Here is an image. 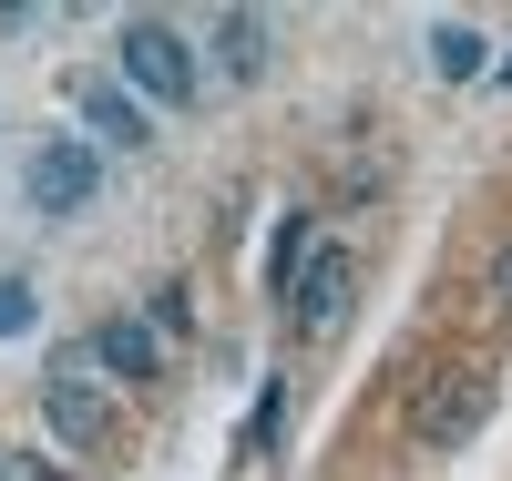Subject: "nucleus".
I'll use <instances>...</instances> for the list:
<instances>
[{
  "label": "nucleus",
  "instance_id": "obj_1",
  "mask_svg": "<svg viewBox=\"0 0 512 481\" xmlns=\"http://www.w3.org/2000/svg\"><path fill=\"white\" fill-rule=\"evenodd\" d=\"M41 420H52L62 451H103L113 441V389L93 369V348H62V359H52V379H41Z\"/></svg>",
  "mask_w": 512,
  "mask_h": 481
},
{
  "label": "nucleus",
  "instance_id": "obj_2",
  "mask_svg": "<svg viewBox=\"0 0 512 481\" xmlns=\"http://www.w3.org/2000/svg\"><path fill=\"white\" fill-rule=\"evenodd\" d=\"M113 62H123V82H134L144 103H195V93H205V82H195V52H185L164 21H123V52H113Z\"/></svg>",
  "mask_w": 512,
  "mask_h": 481
},
{
  "label": "nucleus",
  "instance_id": "obj_3",
  "mask_svg": "<svg viewBox=\"0 0 512 481\" xmlns=\"http://www.w3.org/2000/svg\"><path fill=\"white\" fill-rule=\"evenodd\" d=\"M349 297H359V256L328 246V256H308V267H297L287 308H297V328H308V338H338V328H349Z\"/></svg>",
  "mask_w": 512,
  "mask_h": 481
},
{
  "label": "nucleus",
  "instance_id": "obj_4",
  "mask_svg": "<svg viewBox=\"0 0 512 481\" xmlns=\"http://www.w3.org/2000/svg\"><path fill=\"white\" fill-rule=\"evenodd\" d=\"M482 410H492V379L482 369H441L431 389H420V441H431V451H461V441H472V430H482Z\"/></svg>",
  "mask_w": 512,
  "mask_h": 481
},
{
  "label": "nucleus",
  "instance_id": "obj_5",
  "mask_svg": "<svg viewBox=\"0 0 512 481\" xmlns=\"http://www.w3.org/2000/svg\"><path fill=\"white\" fill-rule=\"evenodd\" d=\"M21 185H31V205H41V215H72V205H93V144H41Z\"/></svg>",
  "mask_w": 512,
  "mask_h": 481
},
{
  "label": "nucleus",
  "instance_id": "obj_6",
  "mask_svg": "<svg viewBox=\"0 0 512 481\" xmlns=\"http://www.w3.org/2000/svg\"><path fill=\"white\" fill-rule=\"evenodd\" d=\"M93 369H103V379H154V369H164V328H154V318H103Z\"/></svg>",
  "mask_w": 512,
  "mask_h": 481
},
{
  "label": "nucleus",
  "instance_id": "obj_7",
  "mask_svg": "<svg viewBox=\"0 0 512 481\" xmlns=\"http://www.w3.org/2000/svg\"><path fill=\"white\" fill-rule=\"evenodd\" d=\"M216 62H226V82H256V72H267V21H256V11H226V21H216Z\"/></svg>",
  "mask_w": 512,
  "mask_h": 481
},
{
  "label": "nucleus",
  "instance_id": "obj_8",
  "mask_svg": "<svg viewBox=\"0 0 512 481\" xmlns=\"http://www.w3.org/2000/svg\"><path fill=\"white\" fill-rule=\"evenodd\" d=\"M82 123H93V134H103V144H123V154H134V144H144V113H134V103H123V93H113V82H93V93H82Z\"/></svg>",
  "mask_w": 512,
  "mask_h": 481
},
{
  "label": "nucleus",
  "instance_id": "obj_9",
  "mask_svg": "<svg viewBox=\"0 0 512 481\" xmlns=\"http://www.w3.org/2000/svg\"><path fill=\"white\" fill-rule=\"evenodd\" d=\"M431 62H441L451 82H472V72H482V31H461V21H441V31H431Z\"/></svg>",
  "mask_w": 512,
  "mask_h": 481
},
{
  "label": "nucleus",
  "instance_id": "obj_10",
  "mask_svg": "<svg viewBox=\"0 0 512 481\" xmlns=\"http://www.w3.org/2000/svg\"><path fill=\"white\" fill-rule=\"evenodd\" d=\"M21 328H31V287L0 277V338H21Z\"/></svg>",
  "mask_w": 512,
  "mask_h": 481
},
{
  "label": "nucleus",
  "instance_id": "obj_11",
  "mask_svg": "<svg viewBox=\"0 0 512 481\" xmlns=\"http://www.w3.org/2000/svg\"><path fill=\"white\" fill-rule=\"evenodd\" d=\"M0 481H62V471H52V461H31V451H21V461H0Z\"/></svg>",
  "mask_w": 512,
  "mask_h": 481
},
{
  "label": "nucleus",
  "instance_id": "obj_12",
  "mask_svg": "<svg viewBox=\"0 0 512 481\" xmlns=\"http://www.w3.org/2000/svg\"><path fill=\"white\" fill-rule=\"evenodd\" d=\"M492 308L512 318V246H502V267H492Z\"/></svg>",
  "mask_w": 512,
  "mask_h": 481
},
{
  "label": "nucleus",
  "instance_id": "obj_13",
  "mask_svg": "<svg viewBox=\"0 0 512 481\" xmlns=\"http://www.w3.org/2000/svg\"><path fill=\"white\" fill-rule=\"evenodd\" d=\"M502 82H512V62H502Z\"/></svg>",
  "mask_w": 512,
  "mask_h": 481
}]
</instances>
